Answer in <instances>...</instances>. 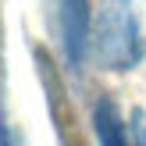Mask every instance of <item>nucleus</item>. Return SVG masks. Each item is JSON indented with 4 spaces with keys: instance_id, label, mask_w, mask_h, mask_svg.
<instances>
[{
    "instance_id": "nucleus-1",
    "label": "nucleus",
    "mask_w": 146,
    "mask_h": 146,
    "mask_svg": "<svg viewBox=\"0 0 146 146\" xmlns=\"http://www.w3.org/2000/svg\"><path fill=\"white\" fill-rule=\"evenodd\" d=\"M89 39L96 43V61L107 71H128L139 64V25L135 0H104L96 21L89 25Z\"/></svg>"
},
{
    "instance_id": "nucleus-2",
    "label": "nucleus",
    "mask_w": 146,
    "mask_h": 146,
    "mask_svg": "<svg viewBox=\"0 0 146 146\" xmlns=\"http://www.w3.org/2000/svg\"><path fill=\"white\" fill-rule=\"evenodd\" d=\"M89 25H93L89 0H61V36L71 68H82L89 54Z\"/></svg>"
},
{
    "instance_id": "nucleus-3",
    "label": "nucleus",
    "mask_w": 146,
    "mask_h": 146,
    "mask_svg": "<svg viewBox=\"0 0 146 146\" xmlns=\"http://www.w3.org/2000/svg\"><path fill=\"white\" fill-rule=\"evenodd\" d=\"M93 125H96L100 146H128L125 121H121V114L114 111L111 100H100V104H96V111H93Z\"/></svg>"
},
{
    "instance_id": "nucleus-4",
    "label": "nucleus",
    "mask_w": 146,
    "mask_h": 146,
    "mask_svg": "<svg viewBox=\"0 0 146 146\" xmlns=\"http://www.w3.org/2000/svg\"><path fill=\"white\" fill-rule=\"evenodd\" d=\"M0 146H21L18 132H14L11 125H0Z\"/></svg>"
}]
</instances>
